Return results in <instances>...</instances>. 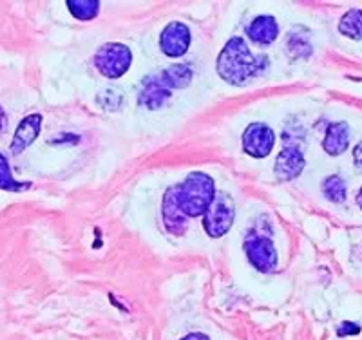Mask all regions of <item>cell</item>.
I'll use <instances>...</instances> for the list:
<instances>
[{
	"label": "cell",
	"mask_w": 362,
	"mask_h": 340,
	"mask_svg": "<svg viewBox=\"0 0 362 340\" xmlns=\"http://www.w3.org/2000/svg\"><path fill=\"white\" fill-rule=\"evenodd\" d=\"M181 340H210V339L206 335H203V333H190V335H187L185 339H181Z\"/></svg>",
	"instance_id": "20"
},
{
	"label": "cell",
	"mask_w": 362,
	"mask_h": 340,
	"mask_svg": "<svg viewBox=\"0 0 362 340\" xmlns=\"http://www.w3.org/2000/svg\"><path fill=\"white\" fill-rule=\"evenodd\" d=\"M276 143V134L267 123H250L243 132V148L248 156L261 160L267 158Z\"/></svg>",
	"instance_id": "7"
},
{
	"label": "cell",
	"mask_w": 362,
	"mask_h": 340,
	"mask_svg": "<svg viewBox=\"0 0 362 340\" xmlns=\"http://www.w3.org/2000/svg\"><path fill=\"white\" fill-rule=\"evenodd\" d=\"M300 33H303V29L290 33L288 49L296 58H308L313 51L312 44L308 42V38H300Z\"/></svg>",
	"instance_id": "18"
},
{
	"label": "cell",
	"mask_w": 362,
	"mask_h": 340,
	"mask_svg": "<svg viewBox=\"0 0 362 340\" xmlns=\"http://www.w3.org/2000/svg\"><path fill=\"white\" fill-rule=\"evenodd\" d=\"M306 161L303 158L300 148L293 147V145H286L283 151L279 152V156L276 158V165H274V172H276L279 181H292L297 176H300L303 168H305Z\"/></svg>",
	"instance_id": "10"
},
{
	"label": "cell",
	"mask_w": 362,
	"mask_h": 340,
	"mask_svg": "<svg viewBox=\"0 0 362 340\" xmlns=\"http://www.w3.org/2000/svg\"><path fill=\"white\" fill-rule=\"evenodd\" d=\"M95 67L105 78H119L129 71L132 64V53L125 44L111 42L102 45L95 54Z\"/></svg>",
	"instance_id": "5"
},
{
	"label": "cell",
	"mask_w": 362,
	"mask_h": 340,
	"mask_svg": "<svg viewBox=\"0 0 362 340\" xmlns=\"http://www.w3.org/2000/svg\"><path fill=\"white\" fill-rule=\"evenodd\" d=\"M322 196L332 203H344L346 201V183L341 176H328L322 181Z\"/></svg>",
	"instance_id": "16"
},
{
	"label": "cell",
	"mask_w": 362,
	"mask_h": 340,
	"mask_svg": "<svg viewBox=\"0 0 362 340\" xmlns=\"http://www.w3.org/2000/svg\"><path fill=\"white\" fill-rule=\"evenodd\" d=\"M235 218V205L228 194L216 192L212 205L203 216V226H205L206 235L212 239L223 238V235L230 230L232 223Z\"/></svg>",
	"instance_id": "4"
},
{
	"label": "cell",
	"mask_w": 362,
	"mask_h": 340,
	"mask_svg": "<svg viewBox=\"0 0 362 340\" xmlns=\"http://www.w3.org/2000/svg\"><path fill=\"white\" fill-rule=\"evenodd\" d=\"M268 58L264 54H252L247 42L239 37H232L219 53L216 69L221 80L230 86H243L250 78L259 76L268 67Z\"/></svg>",
	"instance_id": "1"
},
{
	"label": "cell",
	"mask_w": 362,
	"mask_h": 340,
	"mask_svg": "<svg viewBox=\"0 0 362 340\" xmlns=\"http://www.w3.org/2000/svg\"><path fill=\"white\" fill-rule=\"evenodd\" d=\"M29 187V183H18L11 174L8 158L0 152V189L9 190V192H22Z\"/></svg>",
	"instance_id": "17"
},
{
	"label": "cell",
	"mask_w": 362,
	"mask_h": 340,
	"mask_svg": "<svg viewBox=\"0 0 362 340\" xmlns=\"http://www.w3.org/2000/svg\"><path fill=\"white\" fill-rule=\"evenodd\" d=\"M339 31L351 40H362V9H350L339 22Z\"/></svg>",
	"instance_id": "14"
},
{
	"label": "cell",
	"mask_w": 362,
	"mask_h": 340,
	"mask_svg": "<svg viewBox=\"0 0 362 340\" xmlns=\"http://www.w3.org/2000/svg\"><path fill=\"white\" fill-rule=\"evenodd\" d=\"M350 143V129L346 123H332L326 129V136L322 140V148L329 156H339L348 148Z\"/></svg>",
	"instance_id": "13"
},
{
	"label": "cell",
	"mask_w": 362,
	"mask_h": 340,
	"mask_svg": "<svg viewBox=\"0 0 362 340\" xmlns=\"http://www.w3.org/2000/svg\"><path fill=\"white\" fill-rule=\"evenodd\" d=\"M214 197V180L205 172H190L183 183L177 184V201L189 219L205 216Z\"/></svg>",
	"instance_id": "3"
},
{
	"label": "cell",
	"mask_w": 362,
	"mask_h": 340,
	"mask_svg": "<svg viewBox=\"0 0 362 340\" xmlns=\"http://www.w3.org/2000/svg\"><path fill=\"white\" fill-rule=\"evenodd\" d=\"M71 15L78 20H93L100 11L98 0H67Z\"/></svg>",
	"instance_id": "15"
},
{
	"label": "cell",
	"mask_w": 362,
	"mask_h": 340,
	"mask_svg": "<svg viewBox=\"0 0 362 340\" xmlns=\"http://www.w3.org/2000/svg\"><path fill=\"white\" fill-rule=\"evenodd\" d=\"M192 82V67L189 64H174L160 73L148 74L141 82L138 103L145 109H160L169 102L176 89H185Z\"/></svg>",
	"instance_id": "2"
},
{
	"label": "cell",
	"mask_w": 362,
	"mask_h": 340,
	"mask_svg": "<svg viewBox=\"0 0 362 340\" xmlns=\"http://www.w3.org/2000/svg\"><path fill=\"white\" fill-rule=\"evenodd\" d=\"M6 122H8V118H6L4 111H2V107H0V132L6 127Z\"/></svg>",
	"instance_id": "21"
},
{
	"label": "cell",
	"mask_w": 362,
	"mask_h": 340,
	"mask_svg": "<svg viewBox=\"0 0 362 340\" xmlns=\"http://www.w3.org/2000/svg\"><path fill=\"white\" fill-rule=\"evenodd\" d=\"M190 29L181 22H170L160 35V49L165 57L180 58L189 51Z\"/></svg>",
	"instance_id": "8"
},
{
	"label": "cell",
	"mask_w": 362,
	"mask_h": 340,
	"mask_svg": "<svg viewBox=\"0 0 362 340\" xmlns=\"http://www.w3.org/2000/svg\"><path fill=\"white\" fill-rule=\"evenodd\" d=\"M161 213H163V225L167 232L173 235H183L189 225L187 218L177 201V184H173L167 192L163 194V205H161Z\"/></svg>",
	"instance_id": "9"
},
{
	"label": "cell",
	"mask_w": 362,
	"mask_h": 340,
	"mask_svg": "<svg viewBox=\"0 0 362 340\" xmlns=\"http://www.w3.org/2000/svg\"><path fill=\"white\" fill-rule=\"evenodd\" d=\"M357 205L361 206V210H362V189H361V192H358V196H357Z\"/></svg>",
	"instance_id": "22"
},
{
	"label": "cell",
	"mask_w": 362,
	"mask_h": 340,
	"mask_svg": "<svg viewBox=\"0 0 362 340\" xmlns=\"http://www.w3.org/2000/svg\"><path fill=\"white\" fill-rule=\"evenodd\" d=\"M42 129V115L35 112V115H29L18 123L17 131L13 134L11 140V152L13 154H22L25 148H29L35 143L38 136H40Z\"/></svg>",
	"instance_id": "11"
},
{
	"label": "cell",
	"mask_w": 362,
	"mask_h": 340,
	"mask_svg": "<svg viewBox=\"0 0 362 340\" xmlns=\"http://www.w3.org/2000/svg\"><path fill=\"white\" fill-rule=\"evenodd\" d=\"M247 37L250 38L254 44L259 45H270L272 42H276L279 37V24L270 15H261V17L254 18L247 28Z\"/></svg>",
	"instance_id": "12"
},
{
	"label": "cell",
	"mask_w": 362,
	"mask_h": 340,
	"mask_svg": "<svg viewBox=\"0 0 362 340\" xmlns=\"http://www.w3.org/2000/svg\"><path fill=\"white\" fill-rule=\"evenodd\" d=\"M245 254L255 270L272 274L277 266V252L274 242L263 235H250L245 239Z\"/></svg>",
	"instance_id": "6"
},
{
	"label": "cell",
	"mask_w": 362,
	"mask_h": 340,
	"mask_svg": "<svg viewBox=\"0 0 362 340\" xmlns=\"http://www.w3.org/2000/svg\"><path fill=\"white\" fill-rule=\"evenodd\" d=\"M354 163H355V167H357L358 170L362 172V141L357 145V147H355V151H354Z\"/></svg>",
	"instance_id": "19"
}]
</instances>
